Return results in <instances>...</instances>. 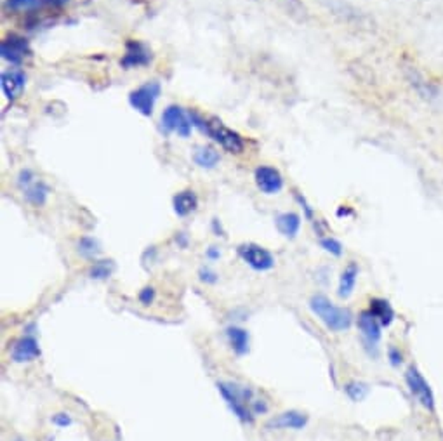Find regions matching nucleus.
Here are the masks:
<instances>
[{
	"instance_id": "19",
	"label": "nucleus",
	"mask_w": 443,
	"mask_h": 441,
	"mask_svg": "<svg viewBox=\"0 0 443 441\" xmlns=\"http://www.w3.org/2000/svg\"><path fill=\"white\" fill-rule=\"evenodd\" d=\"M358 273H360V269H358L357 262H348L346 268L341 272V277H339V287H337V296L341 297V299H348V297L353 294L354 285H357V280H358Z\"/></svg>"
},
{
	"instance_id": "17",
	"label": "nucleus",
	"mask_w": 443,
	"mask_h": 441,
	"mask_svg": "<svg viewBox=\"0 0 443 441\" xmlns=\"http://www.w3.org/2000/svg\"><path fill=\"white\" fill-rule=\"evenodd\" d=\"M172 208L177 218H186L198 208V196L194 189H183L172 199Z\"/></svg>"
},
{
	"instance_id": "3",
	"label": "nucleus",
	"mask_w": 443,
	"mask_h": 441,
	"mask_svg": "<svg viewBox=\"0 0 443 441\" xmlns=\"http://www.w3.org/2000/svg\"><path fill=\"white\" fill-rule=\"evenodd\" d=\"M310 309L320 322L332 332H344L352 327L353 315L349 309L339 308L323 294H315L310 299Z\"/></svg>"
},
{
	"instance_id": "28",
	"label": "nucleus",
	"mask_w": 443,
	"mask_h": 441,
	"mask_svg": "<svg viewBox=\"0 0 443 441\" xmlns=\"http://www.w3.org/2000/svg\"><path fill=\"white\" fill-rule=\"evenodd\" d=\"M320 247H322L325 252L336 255V257H341L342 255V243L336 240L334 237H322L320 238Z\"/></svg>"
},
{
	"instance_id": "30",
	"label": "nucleus",
	"mask_w": 443,
	"mask_h": 441,
	"mask_svg": "<svg viewBox=\"0 0 443 441\" xmlns=\"http://www.w3.org/2000/svg\"><path fill=\"white\" fill-rule=\"evenodd\" d=\"M138 297H140V301L145 306L152 304L153 301H155V289H153V287H145V289L141 290L140 296H138Z\"/></svg>"
},
{
	"instance_id": "21",
	"label": "nucleus",
	"mask_w": 443,
	"mask_h": 441,
	"mask_svg": "<svg viewBox=\"0 0 443 441\" xmlns=\"http://www.w3.org/2000/svg\"><path fill=\"white\" fill-rule=\"evenodd\" d=\"M369 311L376 316L377 322L383 325V327H388L395 320V309L391 308V304L386 299H371Z\"/></svg>"
},
{
	"instance_id": "32",
	"label": "nucleus",
	"mask_w": 443,
	"mask_h": 441,
	"mask_svg": "<svg viewBox=\"0 0 443 441\" xmlns=\"http://www.w3.org/2000/svg\"><path fill=\"white\" fill-rule=\"evenodd\" d=\"M388 358H390L393 367H398L400 363H402V353H400V350H396L395 346H391L390 350H388Z\"/></svg>"
},
{
	"instance_id": "4",
	"label": "nucleus",
	"mask_w": 443,
	"mask_h": 441,
	"mask_svg": "<svg viewBox=\"0 0 443 441\" xmlns=\"http://www.w3.org/2000/svg\"><path fill=\"white\" fill-rule=\"evenodd\" d=\"M160 94L162 85L159 80H148L129 92V104L136 113L142 115V117H152Z\"/></svg>"
},
{
	"instance_id": "13",
	"label": "nucleus",
	"mask_w": 443,
	"mask_h": 441,
	"mask_svg": "<svg viewBox=\"0 0 443 441\" xmlns=\"http://www.w3.org/2000/svg\"><path fill=\"white\" fill-rule=\"evenodd\" d=\"M0 87H2L4 96L7 98V101L14 103L16 99L21 98L23 91L26 87V75L23 69L13 68L7 69L0 77Z\"/></svg>"
},
{
	"instance_id": "16",
	"label": "nucleus",
	"mask_w": 443,
	"mask_h": 441,
	"mask_svg": "<svg viewBox=\"0 0 443 441\" xmlns=\"http://www.w3.org/2000/svg\"><path fill=\"white\" fill-rule=\"evenodd\" d=\"M308 424V415L306 413L296 412V410H288V412L279 413V415L271 417V419L266 423L268 429H292V431H299V429L306 428Z\"/></svg>"
},
{
	"instance_id": "34",
	"label": "nucleus",
	"mask_w": 443,
	"mask_h": 441,
	"mask_svg": "<svg viewBox=\"0 0 443 441\" xmlns=\"http://www.w3.org/2000/svg\"><path fill=\"white\" fill-rule=\"evenodd\" d=\"M52 423L60 428H67V425L72 424V419L67 415V413H57V415L52 417Z\"/></svg>"
},
{
	"instance_id": "2",
	"label": "nucleus",
	"mask_w": 443,
	"mask_h": 441,
	"mask_svg": "<svg viewBox=\"0 0 443 441\" xmlns=\"http://www.w3.org/2000/svg\"><path fill=\"white\" fill-rule=\"evenodd\" d=\"M223 398L226 400L231 412L244 423H252L257 413H264L268 405L254 396V391L237 382H221L218 384Z\"/></svg>"
},
{
	"instance_id": "11",
	"label": "nucleus",
	"mask_w": 443,
	"mask_h": 441,
	"mask_svg": "<svg viewBox=\"0 0 443 441\" xmlns=\"http://www.w3.org/2000/svg\"><path fill=\"white\" fill-rule=\"evenodd\" d=\"M405 381H407L408 389H410V393L415 396V400H417L425 408L433 410L434 408L433 391H431L430 384L426 382V379L422 377V374L419 372L415 367H410V369L407 370Z\"/></svg>"
},
{
	"instance_id": "7",
	"label": "nucleus",
	"mask_w": 443,
	"mask_h": 441,
	"mask_svg": "<svg viewBox=\"0 0 443 441\" xmlns=\"http://www.w3.org/2000/svg\"><path fill=\"white\" fill-rule=\"evenodd\" d=\"M162 129L167 134H177L179 138L186 139L191 136L194 130V122H191L190 113L183 110L179 104H169L160 117Z\"/></svg>"
},
{
	"instance_id": "10",
	"label": "nucleus",
	"mask_w": 443,
	"mask_h": 441,
	"mask_svg": "<svg viewBox=\"0 0 443 441\" xmlns=\"http://www.w3.org/2000/svg\"><path fill=\"white\" fill-rule=\"evenodd\" d=\"M254 183L264 195H279L284 189V176L271 165H259L254 170Z\"/></svg>"
},
{
	"instance_id": "36",
	"label": "nucleus",
	"mask_w": 443,
	"mask_h": 441,
	"mask_svg": "<svg viewBox=\"0 0 443 441\" xmlns=\"http://www.w3.org/2000/svg\"><path fill=\"white\" fill-rule=\"evenodd\" d=\"M176 242H179L181 245L184 247V245H186V235H184V233H179V235H177V237H176Z\"/></svg>"
},
{
	"instance_id": "6",
	"label": "nucleus",
	"mask_w": 443,
	"mask_h": 441,
	"mask_svg": "<svg viewBox=\"0 0 443 441\" xmlns=\"http://www.w3.org/2000/svg\"><path fill=\"white\" fill-rule=\"evenodd\" d=\"M0 56L13 67H21L28 57H32V45L23 35L7 33L0 42Z\"/></svg>"
},
{
	"instance_id": "33",
	"label": "nucleus",
	"mask_w": 443,
	"mask_h": 441,
	"mask_svg": "<svg viewBox=\"0 0 443 441\" xmlns=\"http://www.w3.org/2000/svg\"><path fill=\"white\" fill-rule=\"evenodd\" d=\"M72 0H42V6L51 7V9H63L65 6H68Z\"/></svg>"
},
{
	"instance_id": "29",
	"label": "nucleus",
	"mask_w": 443,
	"mask_h": 441,
	"mask_svg": "<svg viewBox=\"0 0 443 441\" xmlns=\"http://www.w3.org/2000/svg\"><path fill=\"white\" fill-rule=\"evenodd\" d=\"M296 200H298V202L301 203V207H303V211H304V218L310 220V223L315 224V212H313V208H311V205L306 202V199H304L301 193L296 191Z\"/></svg>"
},
{
	"instance_id": "15",
	"label": "nucleus",
	"mask_w": 443,
	"mask_h": 441,
	"mask_svg": "<svg viewBox=\"0 0 443 441\" xmlns=\"http://www.w3.org/2000/svg\"><path fill=\"white\" fill-rule=\"evenodd\" d=\"M40 357V347L35 337L32 335H25V337L18 339L13 344V350H11V359L14 363H28L33 362Z\"/></svg>"
},
{
	"instance_id": "14",
	"label": "nucleus",
	"mask_w": 443,
	"mask_h": 441,
	"mask_svg": "<svg viewBox=\"0 0 443 441\" xmlns=\"http://www.w3.org/2000/svg\"><path fill=\"white\" fill-rule=\"evenodd\" d=\"M381 327H383V325L377 322V318L371 311H364L360 315V318H358V328H360V334L365 342V347H369V350L372 347L376 357H377V344H379L381 340Z\"/></svg>"
},
{
	"instance_id": "8",
	"label": "nucleus",
	"mask_w": 443,
	"mask_h": 441,
	"mask_svg": "<svg viewBox=\"0 0 443 441\" xmlns=\"http://www.w3.org/2000/svg\"><path fill=\"white\" fill-rule=\"evenodd\" d=\"M238 255L254 272H269L275 266L273 254L257 243H242L238 247Z\"/></svg>"
},
{
	"instance_id": "35",
	"label": "nucleus",
	"mask_w": 443,
	"mask_h": 441,
	"mask_svg": "<svg viewBox=\"0 0 443 441\" xmlns=\"http://www.w3.org/2000/svg\"><path fill=\"white\" fill-rule=\"evenodd\" d=\"M221 257V252H219L218 247H211L209 250H207V259H211V261H215V259Z\"/></svg>"
},
{
	"instance_id": "27",
	"label": "nucleus",
	"mask_w": 443,
	"mask_h": 441,
	"mask_svg": "<svg viewBox=\"0 0 443 441\" xmlns=\"http://www.w3.org/2000/svg\"><path fill=\"white\" fill-rule=\"evenodd\" d=\"M279 2L284 4L285 11H287L291 16H296L298 19H306L308 16L306 7H304L299 0H279Z\"/></svg>"
},
{
	"instance_id": "9",
	"label": "nucleus",
	"mask_w": 443,
	"mask_h": 441,
	"mask_svg": "<svg viewBox=\"0 0 443 441\" xmlns=\"http://www.w3.org/2000/svg\"><path fill=\"white\" fill-rule=\"evenodd\" d=\"M153 61V51L142 40H127L124 54L120 57V67L124 69H136L148 67Z\"/></svg>"
},
{
	"instance_id": "26",
	"label": "nucleus",
	"mask_w": 443,
	"mask_h": 441,
	"mask_svg": "<svg viewBox=\"0 0 443 441\" xmlns=\"http://www.w3.org/2000/svg\"><path fill=\"white\" fill-rule=\"evenodd\" d=\"M344 391L353 401H360L367 396L369 386L364 384V382H349V384L344 388Z\"/></svg>"
},
{
	"instance_id": "20",
	"label": "nucleus",
	"mask_w": 443,
	"mask_h": 441,
	"mask_svg": "<svg viewBox=\"0 0 443 441\" xmlns=\"http://www.w3.org/2000/svg\"><path fill=\"white\" fill-rule=\"evenodd\" d=\"M194 162L200 169L213 170L221 162V155H219V152H215L214 148H211V146H198L194 153Z\"/></svg>"
},
{
	"instance_id": "18",
	"label": "nucleus",
	"mask_w": 443,
	"mask_h": 441,
	"mask_svg": "<svg viewBox=\"0 0 443 441\" xmlns=\"http://www.w3.org/2000/svg\"><path fill=\"white\" fill-rule=\"evenodd\" d=\"M301 216L296 214V212H284V214H279L275 218V226L279 233L288 240H294L298 237L299 230H301Z\"/></svg>"
},
{
	"instance_id": "24",
	"label": "nucleus",
	"mask_w": 443,
	"mask_h": 441,
	"mask_svg": "<svg viewBox=\"0 0 443 441\" xmlns=\"http://www.w3.org/2000/svg\"><path fill=\"white\" fill-rule=\"evenodd\" d=\"M113 269H115L113 261H106V259H103V261H96L94 264L91 266V269H89V277H91L92 280H106V278L111 277Z\"/></svg>"
},
{
	"instance_id": "1",
	"label": "nucleus",
	"mask_w": 443,
	"mask_h": 441,
	"mask_svg": "<svg viewBox=\"0 0 443 441\" xmlns=\"http://www.w3.org/2000/svg\"><path fill=\"white\" fill-rule=\"evenodd\" d=\"M190 117L191 122H194V127H196L202 134H206L209 139H213L215 145L221 146L225 152L233 155L244 153L245 139L242 138L240 133L230 129L221 118L218 117L206 118L202 117V115L196 113V111H190Z\"/></svg>"
},
{
	"instance_id": "23",
	"label": "nucleus",
	"mask_w": 443,
	"mask_h": 441,
	"mask_svg": "<svg viewBox=\"0 0 443 441\" xmlns=\"http://www.w3.org/2000/svg\"><path fill=\"white\" fill-rule=\"evenodd\" d=\"M79 247V254L86 259H96L99 254H101V245L96 238L92 237H82L77 243Z\"/></svg>"
},
{
	"instance_id": "22",
	"label": "nucleus",
	"mask_w": 443,
	"mask_h": 441,
	"mask_svg": "<svg viewBox=\"0 0 443 441\" xmlns=\"http://www.w3.org/2000/svg\"><path fill=\"white\" fill-rule=\"evenodd\" d=\"M226 337H228L231 350L237 355H245L249 351V334L244 328L230 327L226 330Z\"/></svg>"
},
{
	"instance_id": "12",
	"label": "nucleus",
	"mask_w": 443,
	"mask_h": 441,
	"mask_svg": "<svg viewBox=\"0 0 443 441\" xmlns=\"http://www.w3.org/2000/svg\"><path fill=\"white\" fill-rule=\"evenodd\" d=\"M405 77H407L408 84H410L412 91H414L419 98H422L427 103H433V101H437V99H440L438 85L431 82L430 79H426L425 73L419 72L417 68H414V67L407 68Z\"/></svg>"
},
{
	"instance_id": "25",
	"label": "nucleus",
	"mask_w": 443,
	"mask_h": 441,
	"mask_svg": "<svg viewBox=\"0 0 443 441\" xmlns=\"http://www.w3.org/2000/svg\"><path fill=\"white\" fill-rule=\"evenodd\" d=\"M42 6V0H6V7L14 13H32Z\"/></svg>"
},
{
	"instance_id": "5",
	"label": "nucleus",
	"mask_w": 443,
	"mask_h": 441,
	"mask_svg": "<svg viewBox=\"0 0 443 441\" xmlns=\"http://www.w3.org/2000/svg\"><path fill=\"white\" fill-rule=\"evenodd\" d=\"M16 183H18V188L21 189L25 200L30 205H33V207H42V205L47 203L51 189H49V186L44 183V181L38 179L33 170L23 169L21 172L18 174Z\"/></svg>"
},
{
	"instance_id": "31",
	"label": "nucleus",
	"mask_w": 443,
	"mask_h": 441,
	"mask_svg": "<svg viewBox=\"0 0 443 441\" xmlns=\"http://www.w3.org/2000/svg\"><path fill=\"white\" fill-rule=\"evenodd\" d=\"M200 280L206 281V284H215L218 281V274L211 268H202L200 269Z\"/></svg>"
}]
</instances>
